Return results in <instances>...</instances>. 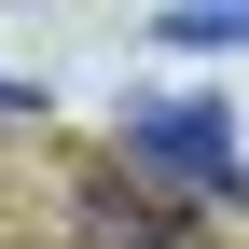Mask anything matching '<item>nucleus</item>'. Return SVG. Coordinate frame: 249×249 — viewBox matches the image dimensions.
I'll return each mask as SVG.
<instances>
[{"mask_svg":"<svg viewBox=\"0 0 249 249\" xmlns=\"http://www.w3.org/2000/svg\"><path fill=\"white\" fill-rule=\"evenodd\" d=\"M124 166H166V180H194V194H249V166H235V124H222V111H194V97H166V111H124Z\"/></svg>","mask_w":249,"mask_h":249,"instance_id":"nucleus-1","label":"nucleus"},{"mask_svg":"<svg viewBox=\"0 0 249 249\" xmlns=\"http://www.w3.org/2000/svg\"><path fill=\"white\" fill-rule=\"evenodd\" d=\"M70 208H83V235H97V249H180V235H194L139 166H83V180H70Z\"/></svg>","mask_w":249,"mask_h":249,"instance_id":"nucleus-2","label":"nucleus"},{"mask_svg":"<svg viewBox=\"0 0 249 249\" xmlns=\"http://www.w3.org/2000/svg\"><path fill=\"white\" fill-rule=\"evenodd\" d=\"M152 42H180V55H249V14H152Z\"/></svg>","mask_w":249,"mask_h":249,"instance_id":"nucleus-3","label":"nucleus"}]
</instances>
